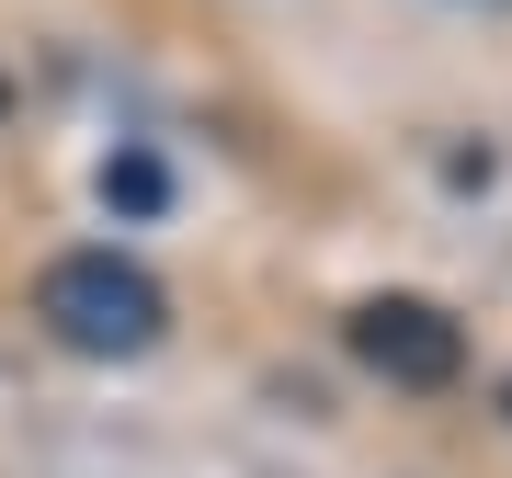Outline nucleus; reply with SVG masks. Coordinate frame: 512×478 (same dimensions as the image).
<instances>
[{"label": "nucleus", "mask_w": 512, "mask_h": 478, "mask_svg": "<svg viewBox=\"0 0 512 478\" xmlns=\"http://www.w3.org/2000/svg\"><path fill=\"white\" fill-rule=\"evenodd\" d=\"M160 194H171V183H160V160H148V148H126V160H103V205H126V217H148Z\"/></svg>", "instance_id": "7ed1b4c3"}, {"label": "nucleus", "mask_w": 512, "mask_h": 478, "mask_svg": "<svg viewBox=\"0 0 512 478\" xmlns=\"http://www.w3.org/2000/svg\"><path fill=\"white\" fill-rule=\"evenodd\" d=\"M353 365L387 376V387H456L467 376V331L433 308V296H365V308L342 319Z\"/></svg>", "instance_id": "f03ea898"}, {"label": "nucleus", "mask_w": 512, "mask_h": 478, "mask_svg": "<svg viewBox=\"0 0 512 478\" xmlns=\"http://www.w3.org/2000/svg\"><path fill=\"white\" fill-rule=\"evenodd\" d=\"M0 114H12V80H0Z\"/></svg>", "instance_id": "20e7f679"}, {"label": "nucleus", "mask_w": 512, "mask_h": 478, "mask_svg": "<svg viewBox=\"0 0 512 478\" xmlns=\"http://www.w3.org/2000/svg\"><path fill=\"white\" fill-rule=\"evenodd\" d=\"M35 319H46V342L92 353V365H126V353H148L171 331V296L126 251H57L35 274Z\"/></svg>", "instance_id": "f257e3e1"}]
</instances>
